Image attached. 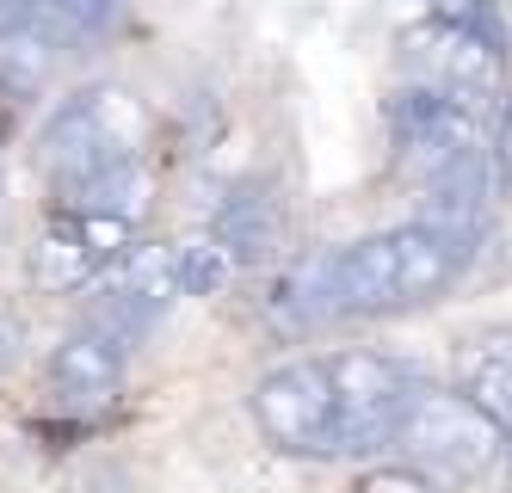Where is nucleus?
<instances>
[{
  "mask_svg": "<svg viewBox=\"0 0 512 493\" xmlns=\"http://www.w3.org/2000/svg\"><path fill=\"white\" fill-rule=\"evenodd\" d=\"M475 247L457 235H438L426 222L364 235L340 253H327V315H395L438 302L463 272Z\"/></svg>",
  "mask_w": 512,
  "mask_h": 493,
  "instance_id": "nucleus-1",
  "label": "nucleus"
},
{
  "mask_svg": "<svg viewBox=\"0 0 512 493\" xmlns=\"http://www.w3.org/2000/svg\"><path fill=\"white\" fill-rule=\"evenodd\" d=\"M142 130H149L142 99L130 87H118V81H99V87H81V93H68L56 105V118L38 136V161H44V173L56 185H75L87 173L136 161Z\"/></svg>",
  "mask_w": 512,
  "mask_h": 493,
  "instance_id": "nucleus-2",
  "label": "nucleus"
},
{
  "mask_svg": "<svg viewBox=\"0 0 512 493\" xmlns=\"http://www.w3.org/2000/svg\"><path fill=\"white\" fill-rule=\"evenodd\" d=\"M395 444L408 457V469H420L438 493H451V487H469L500 457L506 432L494 420H482L457 389H420L395 426Z\"/></svg>",
  "mask_w": 512,
  "mask_h": 493,
  "instance_id": "nucleus-3",
  "label": "nucleus"
},
{
  "mask_svg": "<svg viewBox=\"0 0 512 493\" xmlns=\"http://www.w3.org/2000/svg\"><path fill=\"white\" fill-rule=\"evenodd\" d=\"M327 389H334V432L327 457H364V450L395 444L401 413L414 407L420 383L401 358L383 352H340L327 358Z\"/></svg>",
  "mask_w": 512,
  "mask_h": 493,
  "instance_id": "nucleus-4",
  "label": "nucleus"
},
{
  "mask_svg": "<svg viewBox=\"0 0 512 493\" xmlns=\"http://www.w3.org/2000/svg\"><path fill=\"white\" fill-rule=\"evenodd\" d=\"M401 62H408V87L445 99L463 118H482L506 93V50L438 19H420L401 31Z\"/></svg>",
  "mask_w": 512,
  "mask_h": 493,
  "instance_id": "nucleus-5",
  "label": "nucleus"
},
{
  "mask_svg": "<svg viewBox=\"0 0 512 493\" xmlns=\"http://www.w3.org/2000/svg\"><path fill=\"white\" fill-rule=\"evenodd\" d=\"M389 136H395V167L408 173L420 192L463 167H482V124L451 111L420 87H401L389 99Z\"/></svg>",
  "mask_w": 512,
  "mask_h": 493,
  "instance_id": "nucleus-6",
  "label": "nucleus"
},
{
  "mask_svg": "<svg viewBox=\"0 0 512 493\" xmlns=\"http://www.w3.org/2000/svg\"><path fill=\"white\" fill-rule=\"evenodd\" d=\"M253 420L266 444L290 457H327V432H334V389H327V358H290L260 376L253 389Z\"/></svg>",
  "mask_w": 512,
  "mask_h": 493,
  "instance_id": "nucleus-7",
  "label": "nucleus"
},
{
  "mask_svg": "<svg viewBox=\"0 0 512 493\" xmlns=\"http://www.w3.org/2000/svg\"><path fill=\"white\" fill-rule=\"evenodd\" d=\"M87 290H93V327H112L118 339H136L142 327H155L173 302H179L173 247H167V241L124 247Z\"/></svg>",
  "mask_w": 512,
  "mask_h": 493,
  "instance_id": "nucleus-8",
  "label": "nucleus"
},
{
  "mask_svg": "<svg viewBox=\"0 0 512 493\" xmlns=\"http://www.w3.org/2000/svg\"><path fill=\"white\" fill-rule=\"evenodd\" d=\"M136 229H124V222H105V216H81V210H50L44 229L31 235V278H38L44 290H87L105 265H112Z\"/></svg>",
  "mask_w": 512,
  "mask_h": 493,
  "instance_id": "nucleus-9",
  "label": "nucleus"
},
{
  "mask_svg": "<svg viewBox=\"0 0 512 493\" xmlns=\"http://www.w3.org/2000/svg\"><path fill=\"white\" fill-rule=\"evenodd\" d=\"M124 364H130V339H118L112 327H75L50 352V383L68 395V401H99L124 383Z\"/></svg>",
  "mask_w": 512,
  "mask_h": 493,
  "instance_id": "nucleus-10",
  "label": "nucleus"
},
{
  "mask_svg": "<svg viewBox=\"0 0 512 493\" xmlns=\"http://www.w3.org/2000/svg\"><path fill=\"white\" fill-rule=\"evenodd\" d=\"M457 395L512 438V327H488L457 346Z\"/></svg>",
  "mask_w": 512,
  "mask_h": 493,
  "instance_id": "nucleus-11",
  "label": "nucleus"
},
{
  "mask_svg": "<svg viewBox=\"0 0 512 493\" xmlns=\"http://www.w3.org/2000/svg\"><path fill=\"white\" fill-rule=\"evenodd\" d=\"M155 204V179L142 173L136 161L124 167H105V173H87L75 185H56V210H81V216H105V222H124L136 229Z\"/></svg>",
  "mask_w": 512,
  "mask_h": 493,
  "instance_id": "nucleus-12",
  "label": "nucleus"
},
{
  "mask_svg": "<svg viewBox=\"0 0 512 493\" xmlns=\"http://www.w3.org/2000/svg\"><path fill=\"white\" fill-rule=\"evenodd\" d=\"M210 235L229 247L235 272H247V265H260V259L278 253V204L266 192H241V198H229L223 216H216Z\"/></svg>",
  "mask_w": 512,
  "mask_h": 493,
  "instance_id": "nucleus-13",
  "label": "nucleus"
},
{
  "mask_svg": "<svg viewBox=\"0 0 512 493\" xmlns=\"http://www.w3.org/2000/svg\"><path fill=\"white\" fill-rule=\"evenodd\" d=\"M167 247H173V284H179V296H223L235 284V259H229V247L216 241L210 229L186 235V241H167Z\"/></svg>",
  "mask_w": 512,
  "mask_h": 493,
  "instance_id": "nucleus-14",
  "label": "nucleus"
},
{
  "mask_svg": "<svg viewBox=\"0 0 512 493\" xmlns=\"http://www.w3.org/2000/svg\"><path fill=\"white\" fill-rule=\"evenodd\" d=\"M112 13H118V0H25V25H38L56 50H68V44H81V37H93V31H105L112 25Z\"/></svg>",
  "mask_w": 512,
  "mask_h": 493,
  "instance_id": "nucleus-15",
  "label": "nucleus"
},
{
  "mask_svg": "<svg viewBox=\"0 0 512 493\" xmlns=\"http://www.w3.org/2000/svg\"><path fill=\"white\" fill-rule=\"evenodd\" d=\"M420 19L475 31V37H488V44L506 50V25H500V7H494V0H420Z\"/></svg>",
  "mask_w": 512,
  "mask_h": 493,
  "instance_id": "nucleus-16",
  "label": "nucleus"
},
{
  "mask_svg": "<svg viewBox=\"0 0 512 493\" xmlns=\"http://www.w3.org/2000/svg\"><path fill=\"white\" fill-rule=\"evenodd\" d=\"M488 148V167H494V185L512 198V93H500V111H494V136L482 142Z\"/></svg>",
  "mask_w": 512,
  "mask_h": 493,
  "instance_id": "nucleus-17",
  "label": "nucleus"
},
{
  "mask_svg": "<svg viewBox=\"0 0 512 493\" xmlns=\"http://www.w3.org/2000/svg\"><path fill=\"white\" fill-rule=\"evenodd\" d=\"M358 493H438L420 469H408V463H383V469H371L358 481Z\"/></svg>",
  "mask_w": 512,
  "mask_h": 493,
  "instance_id": "nucleus-18",
  "label": "nucleus"
},
{
  "mask_svg": "<svg viewBox=\"0 0 512 493\" xmlns=\"http://www.w3.org/2000/svg\"><path fill=\"white\" fill-rule=\"evenodd\" d=\"M19 346H25V333H19V321L0 309V376H7L13 364H19Z\"/></svg>",
  "mask_w": 512,
  "mask_h": 493,
  "instance_id": "nucleus-19",
  "label": "nucleus"
},
{
  "mask_svg": "<svg viewBox=\"0 0 512 493\" xmlns=\"http://www.w3.org/2000/svg\"><path fill=\"white\" fill-rule=\"evenodd\" d=\"M13 124H19V93H13L7 81H0V142L13 136Z\"/></svg>",
  "mask_w": 512,
  "mask_h": 493,
  "instance_id": "nucleus-20",
  "label": "nucleus"
}]
</instances>
